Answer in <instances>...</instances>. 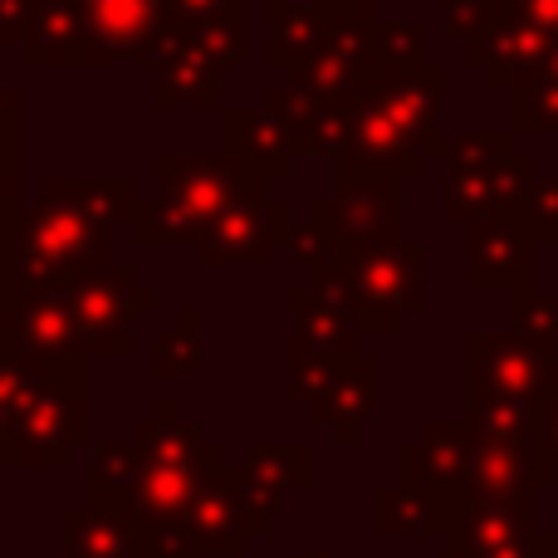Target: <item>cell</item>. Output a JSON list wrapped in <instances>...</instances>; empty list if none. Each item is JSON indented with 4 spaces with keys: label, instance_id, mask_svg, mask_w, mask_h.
<instances>
[{
    "label": "cell",
    "instance_id": "obj_1",
    "mask_svg": "<svg viewBox=\"0 0 558 558\" xmlns=\"http://www.w3.org/2000/svg\"><path fill=\"white\" fill-rule=\"evenodd\" d=\"M338 270H343L348 304L363 333H397L402 318L416 314L426 299V251L422 241H407V235L338 255Z\"/></svg>",
    "mask_w": 558,
    "mask_h": 558
},
{
    "label": "cell",
    "instance_id": "obj_2",
    "mask_svg": "<svg viewBox=\"0 0 558 558\" xmlns=\"http://www.w3.org/2000/svg\"><path fill=\"white\" fill-rule=\"evenodd\" d=\"M338 177H333V192L328 196H314L308 206V221L318 231H328L338 255L348 251H363V245H377V241H397V226H402V211H397V182L387 177H373V172H357V167H343L333 162Z\"/></svg>",
    "mask_w": 558,
    "mask_h": 558
},
{
    "label": "cell",
    "instance_id": "obj_3",
    "mask_svg": "<svg viewBox=\"0 0 558 558\" xmlns=\"http://www.w3.org/2000/svg\"><path fill=\"white\" fill-rule=\"evenodd\" d=\"M471 402H539L558 377V353L524 333H471L465 338Z\"/></svg>",
    "mask_w": 558,
    "mask_h": 558
},
{
    "label": "cell",
    "instance_id": "obj_4",
    "mask_svg": "<svg viewBox=\"0 0 558 558\" xmlns=\"http://www.w3.org/2000/svg\"><path fill=\"white\" fill-rule=\"evenodd\" d=\"M367 98L422 147L426 157L446 153L441 137V104H446V78L436 64H373L367 69Z\"/></svg>",
    "mask_w": 558,
    "mask_h": 558
},
{
    "label": "cell",
    "instance_id": "obj_5",
    "mask_svg": "<svg viewBox=\"0 0 558 558\" xmlns=\"http://www.w3.org/2000/svg\"><path fill=\"white\" fill-rule=\"evenodd\" d=\"M465 284L471 289H534V241L514 211L475 216L465 226Z\"/></svg>",
    "mask_w": 558,
    "mask_h": 558
},
{
    "label": "cell",
    "instance_id": "obj_6",
    "mask_svg": "<svg viewBox=\"0 0 558 558\" xmlns=\"http://www.w3.org/2000/svg\"><path fill=\"white\" fill-rule=\"evenodd\" d=\"M275 241H289V206L270 192H251L202 231L206 265H265Z\"/></svg>",
    "mask_w": 558,
    "mask_h": 558
},
{
    "label": "cell",
    "instance_id": "obj_7",
    "mask_svg": "<svg viewBox=\"0 0 558 558\" xmlns=\"http://www.w3.org/2000/svg\"><path fill=\"white\" fill-rule=\"evenodd\" d=\"M343 167H357V172L387 177V182H412V177L426 172V153L373 104V98H357L353 118H348V143H343Z\"/></svg>",
    "mask_w": 558,
    "mask_h": 558
},
{
    "label": "cell",
    "instance_id": "obj_8",
    "mask_svg": "<svg viewBox=\"0 0 558 558\" xmlns=\"http://www.w3.org/2000/svg\"><path fill=\"white\" fill-rule=\"evenodd\" d=\"M539 177L534 153H514L510 162L485 167V172H446L441 182V216L456 226H471L475 216L490 211H514L530 192V182Z\"/></svg>",
    "mask_w": 558,
    "mask_h": 558
},
{
    "label": "cell",
    "instance_id": "obj_9",
    "mask_svg": "<svg viewBox=\"0 0 558 558\" xmlns=\"http://www.w3.org/2000/svg\"><path fill=\"white\" fill-rule=\"evenodd\" d=\"M471 451L475 441L465 432V422H432L412 446H402V485L422 490L426 500H456L465 490Z\"/></svg>",
    "mask_w": 558,
    "mask_h": 558
},
{
    "label": "cell",
    "instance_id": "obj_10",
    "mask_svg": "<svg viewBox=\"0 0 558 558\" xmlns=\"http://www.w3.org/2000/svg\"><path fill=\"white\" fill-rule=\"evenodd\" d=\"M549 45H554V39L534 35V29H524L520 20H510V15L490 20V25H485L475 39H465L471 64L485 69V84L505 88V94H514V88L534 74V64L549 54Z\"/></svg>",
    "mask_w": 558,
    "mask_h": 558
},
{
    "label": "cell",
    "instance_id": "obj_11",
    "mask_svg": "<svg viewBox=\"0 0 558 558\" xmlns=\"http://www.w3.org/2000/svg\"><path fill=\"white\" fill-rule=\"evenodd\" d=\"M289 314H294V333H289V357H333V363H353L363 357V328L357 318L324 308L308 284H294L284 294Z\"/></svg>",
    "mask_w": 558,
    "mask_h": 558
},
{
    "label": "cell",
    "instance_id": "obj_12",
    "mask_svg": "<svg viewBox=\"0 0 558 558\" xmlns=\"http://www.w3.org/2000/svg\"><path fill=\"white\" fill-rule=\"evenodd\" d=\"M226 147H231L235 162H245L260 182L289 172V157H294V137L279 123L270 108H255V113H226Z\"/></svg>",
    "mask_w": 558,
    "mask_h": 558
},
{
    "label": "cell",
    "instance_id": "obj_13",
    "mask_svg": "<svg viewBox=\"0 0 558 558\" xmlns=\"http://www.w3.org/2000/svg\"><path fill=\"white\" fill-rule=\"evenodd\" d=\"M377 377H383V367H377L373 353L353 357L348 373L338 377L333 392H328L324 402H314V422L333 426L338 441H357V432H363V426L373 422V412H377V392H383Z\"/></svg>",
    "mask_w": 558,
    "mask_h": 558
},
{
    "label": "cell",
    "instance_id": "obj_14",
    "mask_svg": "<svg viewBox=\"0 0 558 558\" xmlns=\"http://www.w3.org/2000/svg\"><path fill=\"white\" fill-rule=\"evenodd\" d=\"M539 481L530 446H475L461 495H530Z\"/></svg>",
    "mask_w": 558,
    "mask_h": 558
},
{
    "label": "cell",
    "instance_id": "obj_15",
    "mask_svg": "<svg viewBox=\"0 0 558 558\" xmlns=\"http://www.w3.org/2000/svg\"><path fill=\"white\" fill-rule=\"evenodd\" d=\"M289 84H294L304 98H314V104L353 108L357 98H363V88H367V69H357V64H348V59L318 49V54H308L304 64L289 69Z\"/></svg>",
    "mask_w": 558,
    "mask_h": 558
},
{
    "label": "cell",
    "instance_id": "obj_16",
    "mask_svg": "<svg viewBox=\"0 0 558 558\" xmlns=\"http://www.w3.org/2000/svg\"><path fill=\"white\" fill-rule=\"evenodd\" d=\"M270 64H304L308 54L324 49V15L314 5H294V0H270Z\"/></svg>",
    "mask_w": 558,
    "mask_h": 558
},
{
    "label": "cell",
    "instance_id": "obj_17",
    "mask_svg": "<svg viewBox=\"0 0 558 558\" xmlns=\"http://www.w3.org/2000/svg\"><path fill=\"white\" fill-rule=\"evenodd\" d=\"M465 432L475 446H530L534 402H471Z\"/></svg>",
    "mask_w": 558,
    "mask_h": 558
},
{
    "label": "cell",
    "instance_id": "obj_18",
    "mask_svg": "<svg viewBox=\"0 0 558 558\" xmlns=\"http://www.w3.org/2000/svg\"><path fill=\"white\" fill-rule=\"evenodd\" d=\"M353 108H343V104H314L294 128H289V137H294V153L333 157V162H338V157H343V143H348V118H353Z\"/></svg>",
    "mask_w": 558,
    "mask_h": 558
},
{
    "label": "cell",
    "instance_id": "obj_19",
    "mask_svg": "<svg viewBox=\"0 0 558 558\" xmlns=\"http://www.w3.org/2000/svg\"><path fill=\"white\" fill-rule=\"evenodd\" d=\"M520 153L514 133H495V128H465L446 143V167L451 172H485V167H500Z\"/></svg>",
    "mask_w": 558,
    "mask_h": 558
},
{
    "label": "cell",
    "instance_id": "obj_20",
    "mask_svg": "<svg viewBox=\"0 0 558 558\" xmlns=\"http://www.w3.org/2000/svg\"><path fill=\"white\" fill-rule=\"evenodd\" d=\"M245 481L275 495L289 485H308V446H265V451L245 456Z\"/></svg>",
    "mask_w": 558,
    "mask_h": 558
},
{
    "label": "cell",
    "instance_id": "obj_21",
    "mask_svg": "<svg viewBox=\"0 0 558 558\" xmlns=\"http://www.w3.org/2000/svg\"><path fill=\"white\" fill-rule=\"evenodd\" d=\"M514 216H520L524 235L534 241V251L539 245H558V177H534L524 202L514 206Z\"/></svg>",
    "mask_w": 558,
    "mask_h": 558
},
{
    "label": "cell",
    "instance_id": "obj_22",
    "mask_svg": "<svg viewBox=\"0 0 558 558\" xmlns=\"http://www.w3.org/2000/svg\"><path fill=\"white\" fill-rule=\"evenodd\" d=\"M373 25L377 20H357V15H328L324 20V49L357 69L377 64V45H373Z\"/></svg>",
    "mask_w": 558,
    "mask_h": 558
},
{
    "label": "cell",
    "instance_id": "obj_23",
    "mask_svg": "<svg viewBox=\"0 0 558 558\" xmlns=\"http://www.w3.org/2000/svg\"><path fill=\"white\" fill-rule=\"evenodd\" d=\"M530 456H534V471H539V481H554V471H558V377L549 383V392L534 402Z\"/></svg>",
    "mask_w": 558,
    "mask_h": 558
},
{
    "label": "cell",
    "instance_id": "obj_24",
    "mask_svg": "<svg viewBox=\"0 0 558 558\" xmlns=\"http://www.w3.org/2000/svg\"><path fill=\"white\" fill-rule=\"evenodd\" d=\"M514 299V333L534 338V343H558V299L544 289H520Z\"/></svg>",
    "mask_w": 558,
    "mask_h": 558
},
{
    "label": "cell",
    "instance_id": "obj_25",
    "mask_svg": "<svg viewBox=\"0 0 558 558\" xmlns=\"http://www.w3.org/2000/svg\"><path fill=\"white\" fill-rule=\"evenodd\" d=\"M422 20H377V64H422Z\"/></svg>",
    "mask_w": 558,
    "mask_h": 558
},
{
    "label": "cell",
    "instance_id": "obj_26",
    "mask_svg": "<svg viewBox=\"0 0 558 558\" xmlns=\"http://www.w3.org/2000/svg\"><path fill=\"white\" fill-rule=\"evenodd\" d=\"M343 373H348V363H333V357H289V392L314 407L333 392Z\"/></svg>",
    "mask_w": 558,
    "mask_h": 558
},
{
    "label": "cell",
    "instance_id": "obj_27",
    "mask_svg": "<svg viewBox=\"0 0 558 558\" xmlns=\"http://www.w3.org/2000/svg\"><path fill=\"white\" fill-rule=\"evenodd\" d=\"M426 495L412 490V485H387L383 495H377V520H383V530H416V524H426Z\"/></svg>",
    "mask_w": 558,
    "mask_h": 558
},
{
    "label": "cell",
    "instance_id": "obj_28",
    "mask_svg": "<svg viewBox=\"0 0 558 558\" xmlns=\"http://www.w3.org/2000/svg\"><path fill=\"white\" fill-rule=\"evenodd\" d=\"M284 245H289V260L304 265L308 275L324 270V265H338L333 241H328V231H318L314 221H308V226H289V241Z\"/></svg>",
    "mask_w": 558,
    "mask_h": 558
},
{
    "label": "cell",
    "instance_id": "obj_29",
    "mask_svg": "<svg viewBox=\"0 0 558 558\" xmlns=\"http://www.w3.org/2000/svg\"><path fill=\"white\" fill-rule=\"evenodd\" d=\"M441 10H446V29L461 39H475L490 20L505 15L500 0H441Z\"/></svg>",
    "mask_w": 558,
    "mask_h": 558
},
{
    "label": "cell",
    "instance_id": "obj_30",
    "mask_svg": "<svg viewBox=\"0 0 558 558\" xmlns=\"http://www.w3.org/2000/svg\"><path fill=\"white\" fill-rule=\"evenodd\" d=\"M505 15L520 20L524 29H534V35L544 39H558V0H500Z\"/></svg>",
    "mask_w": 558,
    "mask_h": 558
},
{
    "label": "cell",
    "instance_id": "obj_31",
    "mask_svg": "<svg viewBox=\"0 0 558 558\" xmlns=\"http://www.w3.org/2000/svg\"><path fill=\"white\" fill-rule=\"evenodd\" d=\"M182 25H202V20H221V15H241V0H172Z\"/></svg>",
    "mask_w": 558,
    "mask_h": 558
},
{
    "label": "cell",
    "instance_id": "obj_32",
    "mask_svg": "<svg viewBox=\"0 0 558 558\" xmlns=\"http://www.w3.org/2000/svg\"><path fill=\"white\" fill-rule=\"evenodd\" d=\"M318 15H357V20H383V5L387 0H308Z\"/></svg>",
    "mask_w": 558,
    "mask_h": 558
},
{
    "label": "cell",
    "instance_id": "obj_33",
    "mask_svg": "<svg viewBox=\"0 0 558 558\" xmlns=\"http://www.w3.org/2000/svg\"><path fill=\"white\" fill-rule=\"evenodd\" d=\"M554 485H558V471H554Z\"/></svg>",
    "mask_w": 558,
    "mask_h": 558
}]
</instances>
